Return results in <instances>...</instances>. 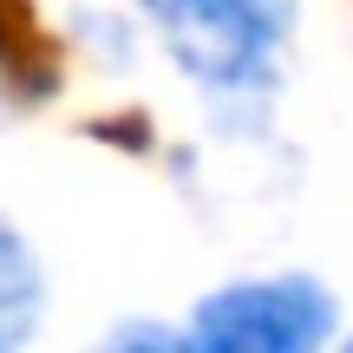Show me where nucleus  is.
<instances>
[{
  "mask_svg": "<svg viewBox=\"0 0 353 353\" xmlns=\"http://www.w3.org/2000/svg\"><path fill=\"white\" fill-rule=\"evenodd\" d=\"M144 13L190 79L210 92H255L268 85L294 0H144Z\"/></svg>",
  "mask_w": 353,
  "mask_h": 353,
  "instance_id": "nucleus-1",
  "label": "nucleus"
},
{
  "mask_svg": "<svg viewBox=\"0 0 353 353\" xmlns=\"http://www.w3.org/2000/svg\"><path fill=\"white\" fill-rule=\"evenodd\" d=\"M327 334H334V294L307 275L216 288L190 321V341L210 353H307Z\"/></svg>",
  "mask_w": 353,
  "mask_h": 353,
  "instance_id": "nucleus-2",
  "label": "nucleus"
},
{
  "mask_svg": "<svg viewBox=\"0 0 353 353\" xmlns=\"http://www.w3.org/2000/svg\"><path fill=\"white\" fill-rule=\"evenodd\" d=\"M39 321V268L20 229L0 216V347H20Z\"/></svg>",
  "mask_w": 353,
  "mask_h": 353,
  "instance_id": "nucleus-3",
  "label": "nucleus"
},
{
  "mask_svg": "<svg viewBox=\"0 0 353 353\" xmlns=\"http://www.w3.org/2000/svg\"><path fill=\"white\" fill-rule=\"evenodd\" d=\"M0 72L33 85V99L52 92V52H46V33H39L26 0H0Z\"/></svg>",
  "mask_w": 353,
  "mask_h": 353,
  "instance_id": "nucleus-4",
  "label": "nucleus"
}]
</instances>
